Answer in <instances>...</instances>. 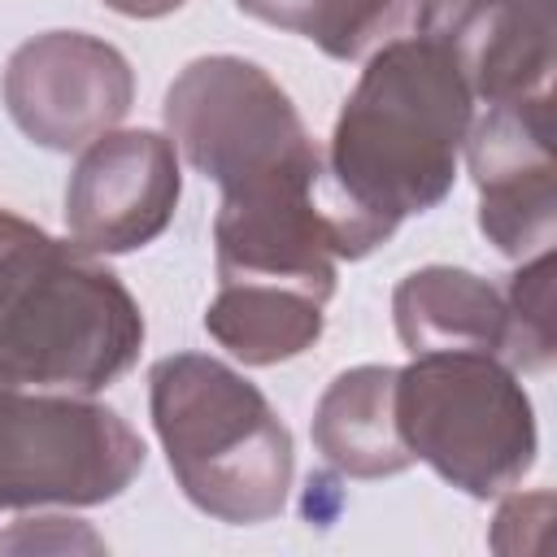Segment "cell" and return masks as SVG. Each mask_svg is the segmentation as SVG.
Masks as SVG:
<instances>
[{"instance_id": "cell-1", "label": "cell", "mask_w": 557, "mask_h": 557, "mask_svg": "<svg viewBox=\"0 0 557 557\" xmlns=\"http://www.w3.org/2000/svg\"><path fill=\"white\" fill-rule=\"evenodd\" d=\"M470 87L448 44L426 30L366 57L322 157L318 200L339 257H366L413 213L435 209L457 178L470 131Z\"/></svg>"}, {"instance_id": "cell-2", "label": "cell", "mask_w": 557, "mask_h": 557, "mask_svg": "<svg viewBox=\"0 0 557 557\" xmlns=\"http://www.w3.org/2000/svg\"><path fill=\"white\" fill-rule=\"evenodd\" d=\"M144 348L126 283L74 239L0 209V357L22 387L100 392Z\"/></svg>"}, {"instance_id": "cell-3", "label": "cell", "mask_w": 557, "mask_h": 557, "mask_svg": "<svg viewBox=\"0 0 557 557\" xmlns=\"http://www.w3.org/2000/svg\"><path fill=\"white\" fill-rule=\"evenodd\" d=\"M148 405L170 470L196 509L252 527L287 505L292 431L239 370L205 352L161 357L148 374Z\"/></svg>"}, {"instance_id": "cell-4", "label": "cell", "mask_w": 557, "mask_h": 557, "mask_svg": "<svg viewBox=\"0 0 557 557\" xmlns=\"http://www.w3.org/2000/svg\"><path fill=\"white\" fill-rule=\"evenodd\" d=\"M396 426L413 461L487 500L535 466V413L518 374L487 352H422L396 370Z\"/></svg>"}, {"instance_id": "cell-5", "label": "cell", "mask_w": 557, "mask_h": 557, "mask_svg": "<svg viewBox=\"0 0 557 557\" xmlns=\"http://www.w3.org/2000/svg\"><path fill=\"white\" fill-rule=\"evenodd\" d=\"M165 131L183 161L222 196L313 187L322 148L309 139L292 96L244 57H196L165 91Z\"/></svg>"}, {"instance_id": "cell-6", "label": "cell", "mask_w": 557, "mask_h": 557, "mask_svg": "<svg viewBox=\"0 0 557 557\" xmlns=\"http://www.w3.org/2000/svg\"><path fill=\"white\" fill-rule=\"evenodd\" d=\"M144 470V440L83 392L0 396V505H100Z\"/></svg>"}, {"instance_id": "cell-7", "label": "cell", "mask_w": 557, "mask_h": 557, "mask_svg": "<svg viewBox=\"0 0 557 557\" xmlns=\"http://www.w3.org/2000/svg\"><path fill=\"white\" fill-rule=\"evenodd\" d=\"M135 100L126 57L87 30L26 39L4 65V109L17 131L52 152H83Z\"/></svg>"}, {"instance_id": "cell-8", "label": "cell", "mask_w": 557, "mask_h": 557, "mask_svg": "<svg viewBox=\"0 0 557 557\" xmlns=\"http://www.w3.org/2000/svg\"><path fill=\"white\" fill-rule=\"evenodd\" d=\"M461 148L479 187V231L505 257L548 252L557 231L553 96L487 104Z\"/></svg>"}, {"instance_id": "cell-9", "label": "cell", "mask_w": 557, "mask_h": 557, "mask_svg": "<svg viewBox=\"0 0 557 557\" xmlns=\"http://www.w3.org/2000/svg\"><path fill=\"white\" fill-rule=\"evenodd\" d=\"M178 152L157 131H104L78 152L65 187L70 239L87 252H135L178 209Z\"/></svg>"}, {"instance_id": "cell-10", "label": "cell", "mask_w": 557, "mask_h": 557, "mask_svg": "<svg viewBox=\"0 0 557 557\" xmlns=\"http://www.w3.org/2000/svg\"><path fill=\"white\" fill-rule=\"evenodd\" d=\"M470 96L509 104L548 91L553 74V0H453L431 26Z\"/></svg>"}, {"instance_id": "cell-11", "label": "cell", "mask_w": 557, "mask_h": 557, "mask_svg": "<svg viewBox=\"0 0 557 557\" xmlns=\"http://www.w3.org/2000/svg\"><path fill=\"white\" fill-rule=\"evenodd\" d=\"M392 318L400 344L422 352H487L505 361L509 348V309L505 292L487 278L453 265H426L396 283Z\"/></svg>"}, {"instance_id": "cell-12", "label": "cell", "mask_w": 557, "mask_h": 557, "mask_svg": "<svg viewBox=\"0 0 557 557\" xmlns=\"http://www.w3.org/2000/svg\"><path fill=\"white\" fill-rule=\"evenodd\" d=\"M396 366H357L335 374L313 409L318 453L352 479H387L413 466L396 426Z\"/></svg>"}, {"instance_id": "cell-13", "label": "cell", "mask_w": 557, "mask_h": 557, "mask_svg": "<svg viewBox=\"0 0 557 557\" xmlns=\"http://www.w3.org/2000/svg\"><path fill=\"white\" fill-rule=\"evenodd\" d=\"M322 305L287 283H222L205 309V331L244 366H274L322 335Z\"/></svg>"}, {"instance_id": "cell-14", "label": "cell", "mask_w": 557, "mask_h": 557, "mask_svg": "<svg viewBox=\"0 0 557 557\" xmlns=\"http://www.w3.org/2000/svg\"><path fill=\"white\" fill-rule=\"evenodd\" d=\"M444 0H265L252 17L313 39L335 61H361L396 39L426 35Z\"/></svg>"}, {"instance_id": "cell-15", "label": "cell", "mask_w": 557, "mask_h": 557, "mask_svg": "<svg viewBox=\"0 0 557 557\" xmlns=\"http://www.w3.org/2000/svg\"><path fill=\"white\" fill-rule=\"evenodd\" d=\"M509 309V370L544 374L553 366V252H535L531 265H522L505 292Z\"/></svg>"}, {"instance_id": "cell-16", "label": "cell", "mask_w": 557, "mask_h": 557, "mask_svg": "<svg viewBox=\"0 0 557 557\" xmlns=\"http://www.w3.org/2000/svg\"><path fill=\"white\" fill-rule=\"evenodd\" d=\"M0 548H100V540L74 518H22L9 535H0Z\"/></svg>"}, {"instance_id": "cell-17", "label": "cell", "mask_w": 557, "mask_h": 557, "mask_svg": "<svg viewBox=\"0 0 557 557\" xmlns=\"http://www.w3.org/2000/svg\"><path fill=\"white\" fill-rule=\"evenodd\" d=\"M104 4L126 17H165V13L183 9V0H104Z\"/></svg>"}, {"instance_id": "cell-18", "label": "cell", "mask_w": 557, "mask_h": 557, "mask_svg": "<svg viewBox=\"0 0 557 557\" xmlns=\"http://www.w3.org/2000/svg\"><path fill=\"white\" fill-rule=\"evenodd\" d=\"M17 387H22V383H17V374H13V370H9V361L0 357V396H4V392H17Z\"/></svg>"}, {"instance_id": "cell-19", "label": "cell", "mask_w": 557, "mask_h": 557, "mask_svg": "<svg viewBox=\"0 0 557 557\" xmlns=\"http://www.w3.org/2000/svg\"><path fill=\"white\" fill-rule=\"evenodd\" d=\"M235 4H239L244 13H252V9H257V4H265V0H235Z\"/></svg>"}]
</instances>
